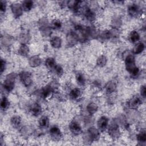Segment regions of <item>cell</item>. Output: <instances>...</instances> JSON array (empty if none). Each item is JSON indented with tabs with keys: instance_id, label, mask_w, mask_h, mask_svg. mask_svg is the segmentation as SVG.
Masks as SVG:
<instances>
[{
	"instance_id": "1",
	"label": "cell",
	"mask_w": 146,
	"mask_h": 146,
	"mask_svg": "<svg viewBox=\"0 0 146 146\" xmlns=\"http://www.w3.org/2000/svg\"><path fill=\"white\" fill-rule=\"evenodd\" d=\"M100 137V131L98 128L91 127L87 129V131L83 135V141L87 144H90L94 141H97Z\"/></svg>"
},
{
	"instance_id": "2",
	"label": "cell",
	"mask_w": 146,
	"mask_h": 146,
	"mask_svg": "<svg viewBox=\"0 0 146 146\" xmlns=\"http://www.w3.org/2000/svg\"><path fill=\"white\" fill-rule=\"evenodd\" d=\"M125 65L126 70L132 76H136L139 73V68L135 65V58L132 54L126 56L125 59Z\"/></svg>"
},
{
	"instance_id": "3",
	"label": "cell",
	"mask_w": 146,
	"mask_h": 146,
	"mask_svg": "<svg viewBox=\"0 0 146 146\" xmlns=\"http://www.w3.org/2000/svg\"><path fill=\"white\" fill-rule=\"evenodd\" d=\"M17 74L15 72L10 73L6 76V78L4 80L2 85L4 90H5L6 92H9L13 90Z\"/></svg>"
},
{
	"instance_id": "4",
	"label": "cell",
	"mask_w": 146,
	"mask_h": 146,
	"mask_svg": "<svg viewBox=\"0 0 146 146\" xmlns=\"http://www.w3.org/2000/svg\"><path fill=\"white\" fill-rule=\"evenodd\" d=\"M107 129L108 135L111 139L116 140L120 137L121 132L120 130L119 125L117 124L116 121H114L108 125Z\"/></svg>"
},
{
	"instance_id": "5",
	"label": "cell",
	"mask_w": 146,
	"mask_h": 146,
	"mask_svg": "<svg viewBox=\"0 0 146 146\" xmlns=\"http://www.w3.org/2000/svg\"><path fill=\"white\" fill-rule=\"evenodd\" d=\"M39 29L44 36H48L51 34V27L49 26V22L46 18H42L38 22Z\"/></svg>"
},
{
	"instance_id": "6",
	"label": "cell",
	"mask_w": 146,
	"mask_h": 146,
	"mask_svg": "<svg viewBox=\"0 0 146 146\" xmlns=\"http://www.w3.org/2000/svg\"><path fill=\"white\" fill-rule=\"evenodd\" d=\"M19 79L25 87H29L32 82L31 74L28 71H22L19 74Z\"/></svg>"
},
{
	"instance_id": "7",
	"label": "cell",
	"mask_w": 146,
	"mask_h": 146,
	"mask_svg": "<svg viewBox=\"0 0 146 146\" xmlns=\"http://www.w3.org/2000/svg\"><path fill=\"white\" fill-rule=\"evenodd\" d=\"M51 138L54 141H59L62 137V133L59 128L56 125H52L49 130Z\"/></svg>"
},
{
	"instance_id": "8",
	"label": "cell",
	"mask_w": 146,
	"mask_h": 146,
	"mask_svg": "<svg viewBox=\"0 0 146 146\" xmlns=\"http://www.w3.org/2000/svg\"><path fill=\"white\" fill-rule=\"evenodd\" d=\"M108 122L109 119L106 116H101L97 122L98 128L99 129V130L101 132L106 131L108 128Z\"/></svg>"
},
{
	"instance_id": "9",
	"label": "cell",
	"mask_w": 146,
	"mask_h": 146,
	"mask_svg": "<svg viewBox=\"0 0 146 146\" xmlns=\"http://www.w3.org/2000/svg\"><path fill=\"white\" fill-rule=\"evenodd\" d=\"M128 13L133 17H137L142 13L141 9L136 4H132L128 7Z\"/></svg>"
},
{
	"instance_id": "10",
	"label": "cell",
	"mask_w": 146,
	"mask_h": 146,
	"mask_svg": "<svg viewBox=\"0 0 146 146\" xmlns=\"http://www.w3.org/2000/svg\"><path fill=\"white\" fill-rule=\"evenodd\" d=\"M10 7L12 13L15 18H18L22 15L23 10L22 5L18 3H14L11 4Z\"/></svg>"
},
{
	"instance_id": "11",
	"label": "cell",
	"mask_w": 146,
	"mask_h": 146,
	"mask_svg": "<svg viewBox=\"0 0 146 146\" xmlns=\"http://www.w3.org/2000/svg\"><path fill=\"white\" fill-rule=\"evenodd\" d=\"M54 91L55 90L53 89V88L50 86V84H48L42 88L40 91V96L43 99L48 98L52 95Z\"/></svg>"
},
{
	"instance_id": "12",
	"label": "cell",
	"mask_w": 146,
	"mask_h": 146,
	"mask_svg": "<svg viewBox=\"0 0 146 146\" xmlns=\"http://www.w3.org/2000/svg\"><path fill=\"white\" fill-rule=\"evenodd\" d=\"M69 129L70 132L75 135H78L80 134L82 132L81 126L78 122L75 121H72L70 123Z\"/></svg>"
},
{
	"instance_id": "13",
	"label": "cell",
	"mask_w": 146,
	"mask_h": 146,
	"mask_svg": "<svg viewBox=\"0 0 146 146\" xmlns=\"http://www.w3.org/2000/svg\"><path fill=\"white\" fill-rule=\"evenodd\" d=\"M81 1H69L67 2L68 9L74 13H78L80 10L81 7Z\"/></svg>"
},
{
	"instance_id": "14",
	"label": "cell",
	"mask_w": 146,
	"mask_h": 146,
	"mask_svg": "<svg viewBox=\"0 0 146 146\" xmlns=\"http://www.w3.org/2000/svg\"><path fill=\"white\" fill-rule=\"evenodd\" d=\"M29 111L34 116H38L42 112V107L36 102L33 103L29 107Z\"/></svg>"
},
{
	"instance_id": "15",
	"label": "cell",
	"mask_w": 146,
	"mask_h": 146,
	"mask_svg": "<svg viewBox=\"0 0 146 146\" xmlns=\"http://www.w3.org/2000/svg\"><path fill=\"white\" fill-rule=\"evenodd\" d=\"M141 104V100L138 96H133L131 98L128 102V106L129 108L135 109L137 108Z\"/></svg>"
},
{
	"instance_id": "16",
	"label": "cell",
	"mask_w": 146,
	"mask_h": 146,
	"mask_svg": "<svg viewBox=\"0 0 146 146\" xmlns=\"http://www.w3.org/2000/svg\"><path fill=\"white\" fill-rule=\"evenodd\" d=\"M41 63V58L38 55H34L30 57L29 60V64L31 67H36L39 66Z\"/></svg>"
},
{
	"instance_id": "17",
	"label": "cell",
	"mask_w": 146,
	"mask_h": 146,
	"mask_svg": "<svg viewBox=\"0 0 146 146\" xmlns=\"http://www.w3.org/2000/svg\"><path fill=\"white\" fill-rule=\"evenodd\" d=\"M51 46L54 48H59L62 46V40L60 37L58 36H54L50 39V41Z\"/></svg>"
},
{
	"instance_id": "18",
	"label": "cell",
	"mask_w": 146,
	"mask_h": 146,
	"mask_svg": "<svg viewBox=\"0 0 146 146\" xmlns=\"http://www.w3.org/2000/svg\"><path fill=\"white\" fill-rule=\"evenodd\" d=\"M67 41L70 45H74L78 40V36L75 32H70L67 36Z\"/></svg>"
},
{
	"instance_id": "19",
	"label": "cell",
	"mask_w": 146,
	"mask_h": 146,
	"mask_svg": "<svg viewBox=\"0 0 146 146\" xmlns=\"http://www.w3.org/2000/svg\"><path fill=\"white\" fill-rule=\"evenodd\" d=\"M116 88V83L114 80H111L108 82L106 86H105V90L106 92L108 94H112L113 93Z\"/></svg>"
},
{
	"instance_id": "20",
	"label": "cell",
	"mask_w": 146,
	"mask_h": 146,
	"mask_svg": "<svg viewBox=\"0 0 146 146\" xmlns=\"http://www.w3.org/2000/svg\"><path fill=\"white\" fill-rule=\"evenodd\" d=\"M81 95H82L81 90L78 88H74L72 89L69 93V96L70 98L72 100L78 99L80 97Z\"/></svg>"
},
{
	"instance_id": "21",
	"label": "cell",
	"mask_w": 146,
	"mask_h": 146,
	"mask_svg": "<svg viewBox=\"0 0 146 146\" xmlns=\"http://www.w3.org/2000/svg\"><path fill=\"white\" fill-rule=\"evenodd\" d=\"M11 125L15 128H18L21 124V118L19 116L14 115L10 119Z\"/></svg>"
},
{
	"instance_id": "22",
	"label": "cell",
	"mask_w": 146,
	"mask_h": 146,
	"mask_svg": "<svg viewBox=\"0 0 146 146\" xmlns=\"http://www.w3.org/2000/svg\"><path fill=\"white\" fill-rule=\"evenodd\" d=\"M30 51L29 46L26 44H21L18 50V54L23 56H26Z\"/></svg>"
},
{
	"instance_id": "23",
	"label": "cell",
	"mask_w": 146,
	"mask_h": 146,
	"mask_svg": "<svg viewBox=\"0 0 146 146\" xmlns=\"http://www.w3.org/2000/svg\"><path fill=\"white\" fill-rule=\"evenodd\" d=\"M38 125L40 128H46L48 127L49 125L48 117L46 116H42L38 121Z\"/></svg>"
},
{
	"instance_id": "24",
	"label": "cell",
	"mask_w": 146,
	"mask_h": 146,
	"mask_svg": "<svg viewBox=\"0 0 146 146\" xmlns=\"http://www.w3.org/2000/svg\"><path fill=\"white\" fill-rule=\"evenodd\" d=\"M44 64H45V66H46V67L48 69L51 70H52L56 65L55 60L54 59V58H51V57H49V58H47L45 60Z\"/></svg>"
},
{
	"instance_id": "25",
	"label": "cell",
	"mask_w": 146,
	"mask_h": 146,
	"mask_svg": "<svg viewBox=\"0 0 146 146\" xmlns=\"http://www.w3.org/2000/svg\"><path fill=\"white\" fill-rule=\"evenodd\" d=\"M140 34L135 30L132 31L129 35V40L132 43H136L140 40Z\"/></svg>"
},
{
	"instance_id": "26",
	"label": "cell",
	"mask_w": 146,
	"mask_h": 146,
	"mask_svg": "<svg viewBox=\"0 0 146 146\" xmlns=\"http://www.w3.org/2000/svg\"><path fill=\"white\" fill-rule=\"evenodd\" d=\"M86 109L88 113L92 115L94 114L98 111V106L95 103L91 102L88 104V105L86 107Z\"/></svg>"
},
{
	"instance_id": "27",
	"label": "cell",
	"mask_w": 146,
	"mask_h": 146,
	"mask_svg": "<svg viewBox=\"0 0 146 146\" xmlns=\"http://www.w3.org/2000/svg\"><path fill=\"white\" fill-rule=\"evenodd\" d=\"M30 39V36L28 33L23 32L19 36V40L22 44H26Z\"/></svg>"
},
{
	"instance_id": "28",
	"label": "cell",
	"mask_w": 146,
	"mask_h": 146,
	"mask_svg": "<svg viewBox=\"0 0 146 146\" xmlns=\"http://www.w3.org/2000/svg\"><path fill=\"white\" fill-rule=\"evenodd\" d=\"M145 48L144 44L142 42H139L137 43L133 48V52L135 54H139L142 52Z\"/></svg>"
},
{
	"instance_id": "29",
	"label": "cell",
	"mask_w": 146,
	"mask_h": 146,
	"mask_svg": "<svg viewBox=\"0 0 146 146\" xmlns=\"http://www.w3.org/2000/svg\"><path fill=\"white\" fill-rule=\"evenodd\" d=\"M34 2L30 0H27L25 1L22 3V6L23 8V10L26 11H29L31 10L33 7Z\"/></svg>"
},
{
	"instance_id": "30",
	"label": "cell",
	"mask_w": 146,
	"mask_h": 146,
	"mask_svg": "<svg viewBox=\"0 0 146 146\" xmlns=\"http://www.w3.org/2000/svg\"><path fill=\"white\" fill-rule=\"evenodd\" d=\"M121 19L119 17H115L113 18H112V20L111 21V24L113 29H118L120 26L121 25Z\"/></svg>"
},
{
	"instance_id": "31",
	"label": "cell",
	"mask_w": 146,
	"mask_h": 146,
	"mask_svg": "<svg viewBox=\"0 0 146 146\" xmlns=\"http://www.w3.org/2000/svg\"><path fill=\"white\" fill-rule=\"evenodd\" d=\"M76 80L77 83L80 86H83L85 85L86 83V79L82 73H77L76 74Z\"/></svg>"
},
{
	"instance_id": "32",
	"label": "cell",
	"mask_w": 146,
	"mask_h": 146,
	"mask_svg": "<svg viewBox=\"0 0 146 146\" xmlns=\"http://www.w3.org/2000/svg\"><path fill=\"white\" fill-rule=\"evenodd\" d=\"M107 62V58L104 55H102L99 56L97 60H96L97 65L100 67H104L106 64Z\"/></svg>"
},
{
	"instance_id": "33",
	"label": "cell",
	"mask_w": 146,
	"mask_h": 146,
	"mask_svg": "<svg viewBox=\"0 0 146 146\" xmlns=\"http://www.w3.org/2000/svg\"><path fill=\"white\" fill-rule=\"evenodd\" d=\"M10 106V102L6 96H3L1 100V108L3 110H7Z\"/></svg>"
},
{
	"instance_id": "34",
	"label": "cell",
	"mask_w": 146,
	"mask_h": 146,
	"mask_svg": "<svg viewBox=\"0 0 146 146\" xmlns=\"http://www.w3.org/2000/svg\"><path fill=\"white\" fill-rule=\"evenodd\" d=\"M11 42H12V39L10 36L4 35V36H1V43L4 46H10Z\"/></svg>"
},
{
	"instance_id": "35",
	"label": "cell",
	"mask_w": 146,
	"mask_h": 146,
	"mask_svg": "<svg viewBox=\"0 0 146 146\" xmlns=\"http://www.w3.org/2000/svg\"><path fill=\"white\" fill-rule=\"evenodd\" d=\"M137 140L139 143H145L146 141V133L145 131H142L137 135Z\"/></svg>"
},
{
	"instance_id": "36",
	"label": "cell",
	"mask_w": 146,
	"mask_h": 146,
	"mask_svg": "<svg viewBox=\"0 0 146 146\" xmlns=\"http://www.w3.org/2000/svg\"><path fill=\"white\" fill-rule=\"evenodd\" d=\"M62 22L59 19H54L52 22H51V28L57 30V29H59L61 28L62 27Z\"/></svg>"
},
{
	"instance_id": "37",
	"label": "cell",
	"mask_w": 146,
	"mask_h": 146,
	"mask_svg": "<svg viewBox=\"0 0 146 146\" xmlns=\"http://www.w3.org/2000/svg\"><path fill=\"white\" fill-rule=\"evenodd\" d=\"M58 76H60L62 75L63 73V68L60 65H56V66L54 67V68L52 70Z\"/></svg>"
},
{
	"instance_id": "38",
	"label": "cell",
	"mask_w": 146,
	"mask_h": 146,
	"mask_svg": "<svg viewBox=\"0 0 146 146\" xmlns=\"http://www.w3.org/2000/svg\"><path fill=\"white\" fill-rule=\"evenodd\" d=\"M6 10V2L5 1H1V15L5 13Z\"/></svg>"
},
{
	"instance_id": "39",
	"label": "cell",
	"mask_w": 146,
	"mask_h": 146,
	"mask_svg": "<svg viewBox=\"0 0 146 146\" xmlns=\"http://www.w3.org/2000/svg\"><path fill=\"white\" fill-rule=\"evenodd\" d=\"M6 62L3 59H1V74L3 73V72L5 71L6 68Z\"/></svg>"
},
{
	"instance_id": "40",
	"label": "cell",
	"mask_w": 146,
	"mask_h": 146,
	"mask_svg": "<svg viewBox=\"0 0 146 146\" xmlns=\"http://www.w3.org/2000/svg\"><path fill=\"white\" fill-rule=\"evenodd\" d=\"M145 85H143L141 86L140 87V95L141 96L145 98Z\"/></svg>"
}]
</instances>
